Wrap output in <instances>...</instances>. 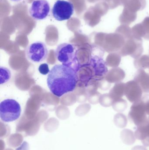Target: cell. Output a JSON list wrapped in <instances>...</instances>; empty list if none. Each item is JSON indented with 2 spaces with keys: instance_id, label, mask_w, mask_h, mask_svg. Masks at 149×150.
<instances>
[{
  "instance_id": "6da1fadb",
  "label": "cell",
  "mask_w": 149,
  "mask_h": 150,
  "mask_svg": "<svg viewBox=\"0 0 149 150\" xmlns=\"http://www.w3.org/2000/svg\"><path fill=\"white\" fill-rule=\"evenodd\" d=\"M78 81L77 72L75 70L65 65L57 64L48 74L47 84L52 93L60 98L73 91Z\"/></svg>"
},
{
  "instance_id": "7a4b0ae2",
  "label": "cell",
  "mask_w": 149,
  "mask_h": 150,
  "mask_svg": "<svg viewBox=\"0 0 149 150\" xmlns=\"http://www.w3.org/2000/svg\"><path fill=\"white\" fill-rule=\"evenodd\" d=\"M78 47L71 43H62L55 51L56 58L62 65L67 66L78 72L80 64L77 57Z\"/></svg>"
},
{
  "instance_id": "3957f363",
  "label": "cell",
  "mask_w": 149,
  "mask_h": 150,
  "mask_svg": "<svg viewBox=\"0 0 149 150\" xmlns=\"http://www.w3.org/2000/svg\"><path fill=\"white\" fill-rule=\"evenodd\" d=\"M21 111L20 104L13 99H6L0 103V117L4 122H12L18 120Z\"/></svg>"
},
{
  "instance_id": "277c9868",
  "label": "cell",
  "mask_w": 149,
  "mask_h": 150,
  "mask_svg": "<svg viewBox=\"0 0 149 150\" xmlns=\"http://www.w3.org/2000/svg\"><path fill=\"white\" fill-rule=\"evenodd\" d=\"M146 97H143L139 101L133 103L129 113V119L137 127L142 126L148 122L146 111V103L148 100Z\"/></svg>"
},
{
  "instance_id": "5b68a950",
  "label": "cell",
  "mask_w": 149,
  "mask_h": 150,
  "mask_svg": "<svg viewBox=\"0 0 149 150\" xmlns=\"http://www.w3.org/2000/svg\"><path fill=\"white\" fill-rule=\"evenodd\" d=\"M25 55L29 61L33 63H40L46 59L48 57L47 46L41 41L33 42L26 47Z\"/></svg>"
},
{
  "instance_id": "8992f818",
  "label": "cell",
  "mask_w": 149,
  "mask_h": 150,
  "mask_svg": "<svg viewBox=\"0 0 149 150\" xmlns=\"http://www.w3.org/2000/svg\"><path fill=\"white\" fill-rule=\"evenodd\" d=\"M143 52L142 39L133 37L126 40L124 46L118 53L121 57L129 55L136 59L141 56Z\"/></svg>"
},
{
  "instance_id": "52a82bcc",
  "label": "cell",
  "mask_w": 149,
  "mask_h": 150,
  "mask_svg": "<svg viewBox=\"0 0 149 150\" xmlns=\"http://www.w3.org/2000/svg\"><path fill=\"white\" fill-rule=\"evenodd\" d=\"M74 12L73 4L68 1L58 0L54 4L52 13L54 18L57 21L68 20Z\"/></svg>"
},
{
  "instance_id": "ba28073f",
  "label": "cell",
  "mask_w": 149,
  "mask_h": 150,
  "mask_svg": "<svg viewBox=\"0 0 149 150\" xmlns=\"http://www.w3.org/2000/svg\"><path fill=\"white\" fill-rule=\"evenodd\" d=\"M124 37L117 33H106L102 45V48L108 53L119 52L125 44Z\"/></svg>"
},
{
  "instance_id": "9c48e42d",
  "label": "cell",
  "mask_w": 149,
  "mask_h": 150,
  "mask_svg": "<svg viewBox=\"0 0 149 150\" xmlns=\"http://www.w3.org/2000/svg\"><path fill=\"white\" fill-rule=\"evenodd\" d=\"M50 5L46 0L33 1L29 9V14L32 18L36 20H43L49 15Z\"/></svg>"
},
{
  "instance_id": "30bf717a",
  "label": "cell",
  "mask_w": 149,
  "mask_h": 150,
  "mask_svg": "<svg viewBox=\"0 0 149 150\" xmlns=\"http://www.w3.org/2000/svg\"><path fill=\"white\" fill-rule=\"evenodd\" d=\"M102 56L92 54L90 58V65L94 76L97 79L100 80L106 76L108 69L106 62Z\"/></svg>"
},
{
  "instance_id": "8fae6325",
  "label": "cell",
  "mask_w": 149,
  "mask_h": 150,
  "mask_svg": "<svg viewBox=\"0 0 149 150\" xmlns=\"http://www.w3.org/2000/svg\"><path fill=\"white\" fill-rule=\"evenodd\" d=\"M143 92L137 82L134 80L125 83V95L132 103H135L142 98Z\"/></svg>"
},
{
  "instance_id": "7c38bea8",
  "label": "cell",
  "mask_w": 149,
  "mask_h": 150,
  "mask_svg": "<svg viewBox=\"0 0 149 150\" xmlns=\"http://www.w3.org/2000/svg\"><path fill=\"white\" fill-rule=\"evenodd\" d=\"M133 37L137 38H143L149 40V17L144 18L142 23L133 26L132 28Z\"/></svg>"
},
{
  "instance_id": "4fadbf2b",
  "label": "cell",
  "mask_w": 149,
  "mask_h": 150,
  "mask_svg": "<svg viewBox=\"0 0 149 150\" xmlns=\"http://www.w3.org/2000/svg\"><path fill=\"white\" fill-rule=\"evenodd\" d=\"M134 80L141 88L145 96H149V74L144 69H139L135 75Z\"/></svg>"
},
{
  "instance_id": "5bb4252c",
  "label": "cell",
  "mask_w": 149,
  "mask_h": 150,
  "mask_svg": "<svg viewBox=\"0 0 149 150\" xmlns=\"http://www.w3.org/2000/svg\"><path fill=\"white\" fill-rule=\"evenodd\" d=\"M126 76L125 71L120 67L113 68L108 72L105 79L110 83L121 82Z\"/></svg>"
},
{
  "instance_id": "9a60e30c",
  "label": "cell",
  "mask_w": 149,
  "mask_h": 150,
  "mask_svg": "<svg viewBox=\"0 0 149 150\" xmlns=\"http://www.w3.org/2000/svg\"><path fill=\"white\" fill-rule=\"evenodd\" d=\"M121 5L131 11L136 12L143 10L146 7V0H121Z\"/></svg>"
},
{
  "instance_id": "2e32d148",
  "label": "cell",
  "mask_w": 149,
  "mask_h": 150,
  "mask_svg": "<svg viewBox=\"0 0 149 150\" xmlns=\"http://www.w3.org/2000/svg\"><path fill=\"white\" fill-rule=\"evenodd\" d=\"M137 18V13L134 12L124 7L122 13L119 18V21L122 25H129Z\"/></svg>"
},
{
  "instance_id": "e0dca14e",
  "label": "cell",
  "mask_w": 149,
  "mask_h": 150,
  "mask_svg": "<svg viewBox=\"0 0 149 150\" xmlns=\"http://www.w3.org/2000/svg\"><path fill=\"white\" fill-rule=\"evenodd\" d=\"M125 83H124L120 82L115 84L109 93L114 101L122 98V97L125 95Z\"/></svg>"
},
{
  "instance_id": "ac0fdd59",
  "label": "cell",
  "mask_w": 149,
  "mask_h": 150,
  "mask_svg": "<svg viewBox=\"0 0 149 150\" xmlns=\"http://www.w3.org/2000/svg\"><path fill=\"white\" fill-rule=\"evenodd\" d=\"M134 134L136 138L141 141L149 137V117L148 122L144 125L137 127Z\"/></svg>"
},
{
  "instance_id": "d6986e66",
  "label": "cell",
  "mask_w": 149,
  "mask_h": 150,
  "mask_svg": "<svg viewBox=\"0 0 149 150\" xmlns=\"http://www.w3.org/2000/svg\"><path fill=\"white\" fill-rule=\"evenodd\" d=\"M121 61V56L118 52L110 53L106 59L107 66L113 68L118 67Z\"/></svg>"
},
{
  "instance_id": "ffe728a7",
  "label": "cell",
  "mask_w": 149,
  "mask_h": 150,
  "mask_svg": "<svg viewBox=\"0 0 149 150\" xmlns=\"http://www.w3.org/2000/svg\"><path fill=\"white\" fill-rule=\"evenodd\" d=\"M134 65L137 69H144L149 68V55H141L134 60Z\"/></svg>"
},
{
  "instance_id": "44dd1931",
  "label": "cell",
  "mask_w": 149,
  "mask_h": 150,
  "mask_svg": "<svg viewBox=\"0 0 149 150\" xmlns=\"http://www.w3.org/2000/svg\"><path fill=\"white\" fill-rule=\"evenodd\" d=\"M135 136L132 130L125 129L121 133V138L125 144L128 145L133 144L135 142Z\"/></svg>"
},
{
  "instance_id": "7402d4cb",
  "label": "cell",
  "mask_w": 149,
  "mask_h": 150,
  "mask_svg": "<svg viewBox=\"0 0 149 150\" xmlns=\"http://www.w3.org/2000/svg\"><path fill=\"white\" fill-rule=\"evenodd\" d=\"M115 32L122 35L125 40L133 38L132 29L129 25H121L116 29Z\"/></svg>"
},
{
  "instance_id": "603a6c76",
  "label": "cell",
  "mask_w": 149,
  "mask_h": 150,
  "mask_svg": "<svg viewBox=\"0 0 149 150\" xmlns=\"http://www.w3.org/2000/svg\"><path fill=\"white\" fill-rule=\"evenodd\" d=\"M11 77V71L8 68L0 67V84L1 85L8 82Z\"/></svg>"
},
{
  "instance_id": "cb8c5ba5",
  "label": "cell",
  "mask_w": 149,
  "mask_h": 150,
  "mask_svg": "<svg viewBox=\"0 0 149 150\" xmlns=\"http://www.w3.org/2000/svg\"><path fill=\"white\" fill-rule=\"evenodd\" d=\"M112 106L115 111L118 112H124L127 109L128 106L127 102L123 99H120L115 100Z\"/></svg>"
},
{
  "instance_id": "d4e9b609",
  "label": "cell",
  "mask_w": 149,
  "mask_h": 150,
  "mask_svg": "<svg viewBox=\"0 0 149 150\" xmlns=\"http://www.w3.org/2000/svg\"><path fill=\"white\" fill-rule=\"evenodd\" d=\"M114 122L116 127L124 128L127 126V120L126 115L122 113H118L115 115Z\"/></svg>"
},
{
  "instance_id": "484cf974",
  "label": "cell",
  "mask_w": 149,
  "mask_h": 150,
  "mask_svg": "<svg viewBox=\"0 0 149 150\" xmlns=\"http://www.w3.org/2000/svg\"><path fill=\"white\" fill-rule=\"evenodd\" d=\"M114 100L109 93H106L101 96L100 99L101 104L105 107H109L113 105Z\"/></svg>"
},
{
  "instance_id": "4316f807",
  "label": "cell",
  "mask_w": 149,
  "mask_h": 150,
  "mask_svg": "<svg viewBox=\"0 0 149 150\" xmlns=\"http://www.w3.org/2000/svg\"><path fill=\"white\" fill-rule=\"evenodd\" d=\"M104 1L108 4L109 9H113L120 5H121V0H104Z\"/></svg>"
},
{
  "instance_id": "83f0119b",
  "label": "cell",
  "mask_w": 149,
  "mask_h": 150,
  "mask_svg": "<svg viewBox=\"0 0 149 150\" xmlns=\"http://www.w3.org/2000/svg\"><path fill=\"white\" fill-rule=\"evenodd\" d=\"M38 70L41 74L46 75L49 74L50 72L49 66L47 63H43L38 67Z\"/></svg>"
},
{
  "instance_id": "f1b7e54d",
  "label": "cell",
  "mask_w": 149,
  "mask_h": 150,
  "mask_svg": "<svg viewBox=\"0 0 149 150\" xmlns=\"http://www.w3.org/2000/svg\"><path fill=\"white\" fill-rule=\"evenodd\" d=\"M101 81V88L104 91H106L110 88L111 86V83L108 82L106 79L105 77L100 79Z\"/></svg>"
},
{
  "instance_id": "f546056e",
  "label": "cell",
  "mask_w": 149,
  "mask_h": 150,
  "mask_svg": "<svg viewBox=\"0 0 149 150\" xmlns=\"http://www.w3.org/2000/svg\"><path fill=\"white\" fill-rule=\"evenodd\" d=\"M132 150H147V149L143 146H136L133 148Z\"/></svg>"
},
{
  "instance_id": "4dcf8cb0",
  "label": "cell",
  "mask_w": 149,
  "mask_h": 150,
  "mask_svg": "<svg viewBox=\"0 0 149 150\" xmlns=\"http://www.w3.org/2000/svg\"><path fill=\"white\" fill-rule=\"evenodd\" d=\"M146 111L147 115H149V99H148L146 103Z\"/></svg>"
},
{
  "instance_id": "1f68e13d",
  "label": "cell",
  "mask_w": 149,
  "mask_h": 150,
  "mask_svg": "<svg viewBox=\"0 0 149 150\" xmlns=\"http://www.w3.org/2000/svg\"><path fill=\"white\" fill-rule=\"evenodd\" d=\"M10 1H20L21 0H10Z\"/></svg>"
},
{
  "instance_id": "d6a6232c",
  "label": "cell",
  "mask_w": 149,
  "mask_h": 150,
  "mask_svg": "<svg viewBox=\"0 0 149 150\" xmlns=\"http://www.w3.org/2000/svg\"><path fill=\"white\" fill-rule=\"evenodd\" d=\"M5 150H13L11 149H7Z\"/></svg>"
}]
</instances>
